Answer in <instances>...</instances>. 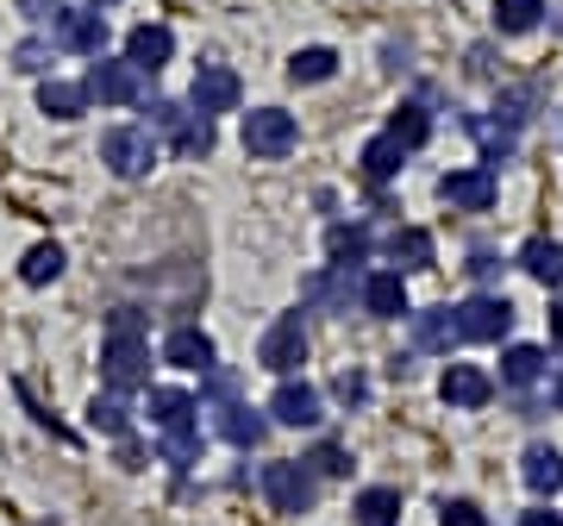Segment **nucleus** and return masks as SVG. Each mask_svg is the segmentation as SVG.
<instances>
[{"label":"nucleus","mask_w":563,"mask_h":526,"mask_svg":"<svg viewBox=\"0 0 563 526\" xmlns=\"http://www.w3.org/2000/svg\"><path fill=\"white\" fill-rule=\"evenodd\" d=\"M257 489H263V502L276 507V514H288V520H301V514L320 507V476H313L307 458H269L257 470Z\"/></svg>","instance_id":"obj_1"},{"label":"nucleus","mask_w":563,"mask_h":526,"mask_svg":"<svg viewBox=\"0 0 563 526\" xmlns=\"http://www.w3.org/2000/svg\"><path fill=\"white\" fill-rule=\"evenodd\" d=\"M239 139H244V157L282 163L295 144H301V120H295V113H282V107H251L244 125H239Z\"/></svg>","instance_id":"obj_2"},{"label":"nucleus","mask_w":563,"mask_h":526,"mask_svg":"<svg viewBox=\"0 0 563 526\" xmlns=\"http://www.w3.org/2000/svg\"><path fill=\"white\" fill-rule=\"evenodd\" d=\"M163 144L144 132V125H107L101 132V163L120 176V183H144L151 169H157Z\"/></svg>","instance_id":"obj_3"},{"label":"nucleus","mask_w":563,"mask_h":526,"mask_svg":"<svg viewBox=\"0 0 563 526\" xmlns=\"http://www.w3.org/2000/svg\"><path fill=\"white\" fill-rule=\"evenodd\" d=\"M307 351H313V339H307V314H282V320L263 326L257 364L269 370V376H295V370L307 364Z\"/></svg>","instance_id":"obj_4"},{"label":"nucleus","mask_w":563,"mask_h":526,"mask_svg":"<svg viewBox=\"0 0 563 526\" xmlns=\"http://www.w3.org/2000/svg\"><path fill=\"white\" fill-rule=\"evenodd\" d=\"M51 44L69 57H107V13L101 7H57L51 13Z\"/></svg>","instance_id":"obj_5"},{"label":"nucleus","mask_w":563,"mask_h":526,"mask_svg":"<svg viewBox=\"0 0 563 526\" xmlns=\"http://www.w3.org/2000/svg\"><path fill=\"white\" fill-rule=\"evenodd\" d=\"M495 195H501V176L488 163H463V169H444L439 176V201L451 213H488Z\"/></svg>","instance_id":"obj_6"},{"label":"nucleus","mask_w":563,"mask_h":526,"mask_svg":"<svg viewBox=\"0 0 563 526\" xmlns=\"http://www.w3.org/2000/svg\"><path fill=\"white\" fill-rule=\"evenodd\" d=\"M263 414H269V426L313 432V426L325 420V395H320L313 383H301V376H276V395L263 402Z\"/></svg>","instance_id":"obj_7"},{"label":"nucleus","mask_w":563,"mask_h":526,"mask_svg":"<svg viewBox=\"0 0 563 526\" xmlns=\"http://www.w3.org/2000/svg\"><path fill=\"white\" fill-rule=\"evenodd\" d=\"M451 314H457V332L470 344H501L507 332H514V302H507V295H470V302H457L451 307Z\"/></svg>","instance_id":"obj_8"},{"label":"nucleus","mask_w":563,"mask_h":526,"mask_svg":"<svg viewBox=\"0 0 563 526\" xmlns=\"http://www.w3.org/2000/svg\"><path fill=\"white\" fill-rule=\"evenodd\" d=\"M101 383L120 395L151 388V339H107L101 344Z\"/></svg>","instance_id":"obj_9"},{"label":"nucleus","mask_w":563,"mask_h":526,"mask_svg":"<svg viewBox=\"0 0 563 526\" xmlns=\"http://www.w3.org/2000/svg\"><path fill=\"white\" fill-rule=\"evenodd\" d=\"M239 101H244L239 69H225V63H201V69H195V81H188V107H195V113L220 120V113H239Z\"/></svg>","instance_id":"obj_10"},{"label":"nucleus","mask_w":563,"mask_h":526,"mask_svg":"<svg viewBox=\"0 0 563 526\" xmlns=\"http://www.w3.org/2000/svg\"><path fill=\"white\" fill-rule=\"evenodd\" d=\"M81 88H88V101H101V107H139L144 101V76L125 57H95V69L81 76Z\"/></svg>","instance_id":"obj_11"},{"label":"nucleus","mask_w":563,"mask_h":526,"mask_svg":"<svg viewBox=\"0 0 563 526\" xmlns=\"http://www.w3.org/2000/svg\"><path fill=\"white\" fill-rule=\"evenodd\" d=\"M157 364L188 370V376H207V370L220 364V344H213V332H201V326H169V339H163Z\"/></svg>","instance_id":"obj_12"},{"label":"nucleus","mask_w":563,"mask_h":526,"mask_svg":"<svg viewBox=\"0 0 563 526\" xmlns=\"http://www.w3.org/2000/svg\"><path fill=\"white\" fill-rule=\"evenodd\" d=\"M439 395H444V407H457V414H476V407L495 402V376H488L483 364H444Z\"/></svg>","instance_id":"obj_13"},{"label":"nucleus","mask_w":563,"mask_h":526,"mask_svg":"<svg viewBox=\"0 0 563 526\" xmlns=\"http://www.w3.org/2000/svg\"><path fill=\"white\" fill-rule=\"evenodd\" d=\"M357 307L369 320H401V314H413V307H407V276L401 270H369L363 288H357Z\"/></svg>","instance_id":"obj_14"},{"label":"nucleus","mask_w":563,"mask_h":526,"mask_svg":"<svg viewBox=\"0 0 563 526\" xmlns=\"http://www.w3.org/2000/svg\"><path fill=\"white\" fill-rule=\"evenodd\" d=\"M169 57H176V32L157 20H144L125 32V63L139 69V76H157V69H169Z\"/></svg>","instance_id":"obj_15"},{"label":"nucleus","mask_w":563,"mask_h":526,"mask_svg":"<svg viewBox=\"0 0 563 526\" xmlns=\"http://www.w3.org/2000/svg\"><path fill=\"white\" fill-rule=\"evenodd\" d=\"M213 432H220L225 446H239V451H257L263 439H269V414L251 402H225L213 407Z\"/></svg>","instance_id":"obj_16"},{"label":"nucleus","mask_w":563,"mask_h":526,"mask_svg":"<svg viewBox=\"0 0 563 526\" xmlns=\"http://www.w3.org/2000/svg\"><path fill=\"white\" fill-rule=\"evenodd\" d=\"M144 414H151L157 432H188V426H201V420H195L201 402H195L188 388H144Z\"/></svg>","instance_id":"obj_17"},{"label":"nucleus","mask_w":563,"mask_h":526,"mask_svg":"<svg viewBox=\"0 0 563 526\" xmlns=\"http://www.w3.org/2000/svg\"><path fill=\"white\" fill-rule=\"evenodd\" d=\"M88 88H81V81H63V76H44L38 81V113L44 120H57V125H69V120H81V113H88Z\"/></svg>","instance_id":"obj_18"},{"label":"nucleus","mask_w":563,"mask_h":526,"mask_svg":"<svg viewBox=\"0 0 563 526\" xmlns=\"http://www.w3.org/2000/svg\"><path fill=\"white\" fill-rule=\"evenodd\" d=\"M407 320H413V344H420V351L451 358V344H463L457 314H451V307H420V314H407Z\"/></svg>","instance_id":"obj_19"},{"label":"nucleus","mask_w":563,"mask_h":526,"mask_svg":"<svg viewBox=\"0 0 563 526\" xmlns=\"http://www.w3.org/2000/svg\"><path fill=\"white\" fill-rule=\"evenodd\" d=\"M357 169H363V183L383 188V183H395V176L407 169V151H401L395 139H388V132H376V139H369V144L357 151Z\"/></svg>","instance_id":"obj_20"},{"label":"nucleus","mask_w":563,"mask_h":526,"mask_svg":"<svg viewBox=\"0 0 563 526\" xmlns=\"http://www.w3.org/2000/svg\"><path fill=\"white\" fill-rule=\"evenodd\" d=\"M388 263H395L401 276L432 270V232H426V226H395V232H388Z\"/></svg>","instance_id":"obj_21"},{"label":"nucleus","mask_w":563,"mask_h":526,"mask_svg":"<svg viewBox=\"0 0 563 526\" xmlns=\"http://www.w3.org/2000/svg\"><path fill=\"white\" fill-rule=\"evenodd\" d=\"M369 251H376V239H369V226L363 220L325 232V257H332V270H357V263H369Z\"/></svg>","instance_id":"obj_22"},{"label":"nucleus","mask_w":563,"mask_h":526,"mask_svg":"<svg viewBox=\"0 0 563 526\" xmlns=\"http://www.w3.org/2000/svg\"><path fill=\"white\" fill-rule=\"evenodd\" d=\"M351 520H357V526H395V520H401V489H395V483L357 489V502H351Z\"/></svg>","instance_id":"obj_23"},{"label":"nucleus","mask_w":563,"mask_h":526,"mask_svg":"<svg viewBox=\"0 0 563 526\" xmlns=\"http://www.w3.org/2000/svg\"><path fill=\"white\" fill-rule=\"evenodd\" d=\"M544 370H551L544 344H507L501 351V388H532L544 383Z\"/></svg>","instance_id":"obj_24"},{"label":"nucleus","mask_w":563,"mask_h":526,"mask_svg":"<svg viewBox=\"0 0 563 526\" xmlns=\"http://www.w3.org/2000/svg\"><path fill=\"white\" fill-rule=\"evenodd\" d=\"M520 476H526L532 495H558V489H563V451L558 446H526Z\"/></svg>","instance_id":"obj_25"},{"label":"nucleus","mask_w":563,"mask_h":526,"mask_svg":"<svg viewBox=\"0 0 563 526\" xmlns=\"http://www.w3.org/2000/svg\"><path fill=\"white\" fill-rule=\"evenodd\" d=\"M388 139L401 144L407 157H413V151H420L426 139H432V113H426V101H401L395 107V113H388V125H383Z\"/></svg>","instance_id":"obj_26"},{"label":"nucleus","mask_w":563,"mask_h":526,"mask_svg":"<svg viewBox=\"0 0 563 526\" xmlns=\"http://www.w3.org/2000/svg\"><path fill=\"white\" fill-rule=\"evenodd\" d=\"M520 270L544 288H563V244L558 239H526L520 244Z\"/></svg>","instance_id":"obj_27"},{"label":"nucleus","mask_w":563,"mask_h":526,"mask_svg":"<svg viewBox=\"0 0 563 526\" xmlns=\"http://www.w3.org/2000/svg\"><path fill=\"white\" fill-rule=\"evenodd\" d=\"M163 144H169L176 157H188V163H195V157H213V120L188 107V113H181V125H176V132H169Z\"/></svg>","instance_id":"obj_28"},{"label":"nucleus","mask_w":563,"mask_h":526,"mask_svg":"<svg viewBox=\"0 0 563 526\" xmlns=\"http://www.w3.org/2000/svg\"><path fill=\"white\" fill-rule=\"evenodd\" d=\"M332 76H339V51H325V44H307V51L288 57V81L295 88H313V81H332Z\"/></svg>","instance_id":"obj_29"},{"label":"nucleus","mask_w":563,"mask_h":526,"mask_svg":"<svg viewBox=\"0 0 563 526\" xmlns=\"http://www.w3.org/2000/svg\"><path fill=\"white\" fill-rule=\"evenodd\" d=\"M488 13H495V32H501V39H526V32H539L544 0H495Z\"/></svg>","instance_id":"obj_30"},{"label":"nucleus","mask_w":563,"mask_h":526,"mask_svg":"<svg viewBox=\"0 0 563 526\" xmlns=\"http://www.w3.org/2000/svg\"><path fill=\"white\" fill-rule=\"evenodd\" d=\"M88 426H95V432H107V439H125V432H132V407H125L120 388H107V395H95V402H88Z\"/></svg>","instance_id":"obj_31"},{"label":"nucleus","mask_w":563,"mask_h":526,"mask_svg":"<svg viewBox=\"0 0 563 526\" xmlns=\"http://www.w3.org/2000/svg\"><path fill=\"white\" fill-rule=\"evenodd\" d=\"M532 113H539V88H532V81H520V88H501V101H495V125L520 132Z\"/></svg>","instance_id":"obj_32"},{"label":"nucleus","mask_w":563,"mask_h":526,"mask_svg":"<svg viewBox=\"0 0 563 526\" xmlns=\"http://www.w3.org/2000/svg\"><path fill=\"white\" fill-rule=\"evenodd\" d=\"M470 132L483 139V163H488V169L520 151V132H507V125H495V120H470Z\"/></svg>","instance_id":"obj_33"},{"label":"nucleus","mask_w":563,"mask_h":526,"mask_svg":"<svg viewBox=\"0 0 563 526\" xmlns=\"http://www.w3.org/2000/svg\"><path fill=\"white\" fill-rule=\"evenodd\" d=\"M20 276L32 288L57 283V276H63V244H32V251H25V263H20Z\"/></svg>","instance_id":"obj_34"},{"label":"nucleus","mask_w":563,"mask_h":526,"mask_svg":"<svg viewBox=\"0 0 563 526\" xmlns=\"http://www.w3.org/2000/svg\"><path fill=\"white\" fill-rule=\"evenodd\" d=\"M163 464L169 470H195L201 464V426H188V432H163Z\"/></svg>","instance_id":"obj_35"},{"label":"nucleus","mask_w":563,"mask_h":526,"mask_svg":"<svg viewBox=\"0 0 563 526\" xmlns=\"http://www.w3.org/2000/svg\"><path fill=\"white\" fill-rule=\"evenodd\" d=\"M307 464H313L320 483H339V476H351V451H344L339 439H320V446L307 451Z\"/></svg>","instance_id":"obj_36"},{"label":"nucleus","mask_w":563,"mask_h":526,"mask_svg":"<svg viewBox=\"0 0 563 526\" xmlns=\"http://www.w3.org/2000/svg\"><path fill=\"white\" fill-rule=\"evenodd\" d=\"M181 113H188V101H163V95H151V101H144V132H151V139H169V132H176L181 125Z\"/></svg>","instance_id":"obj_37"},{"label":"nucleus","mask_w":563,"mask_h":526,"mask_svg":"<svg viewBox=\"0 0 563 526\" xmlns=\"http://www.w3.org/2000/svg\"><path fill=\"white\" fill-rule=\"evenodd\" d=\"M51 57H57V44H44V39H25L20 51H13V69H20V76H51Z\"/></svg>","instance_id":"obj_38"},{"label":"nucleus","mask_w":563,"mask_h":526,"mask_svg":"<svg viewBox=\"0 0 563 526\" xmlns=\"http://www.w3.org/2000/svg\"><path fill=\"white\" fill-rule=\"evenodd\" d=\"M332 402H339L344 414H357V407H369V376H363V370H344L339 383H332Z\"/></svg>","instance_id":"obj_39"},{"label":"nucleus","mask_w":563,"mask_h":526,"mask_svg":"<svg viewBox=\"0 0 563 526\" xmlns=\"http://www.w3.org/2000/svg\"><path fill=\"white\" fill-rule=\"evenodd\" d=\"M107 339H151L144 307H113V314H107Z\"/></svg>","instance_id":"obj_40"},{"label":"nucleus","mask_w":563,"mask_h":526,"mask_svg":"<svg viewBox=\"0 0 563 526\" xmlns=\"http://www.w3.org/2000/svg\"><path fill=\"white\" fill-rule=\"evenodd\" d=\"M439 514H444L439 526H488V514H483V507H476V502H444Z\"/></svg>","instance_id":"obj_41"},{"label":"nucleus","mask_w":563,"mask_h":526,"mask_svg":"<svg viewBox=\"0 0 563 526\" xmlns=\"http://www.w3.org/2000/svg\"><path fill=\"white\" fill-rule=\"evenodd\" d=\"M470 276H476V283H495V276H501V257H495V251H476V257H470Z\"/></svg>","instance_id":"obj_42"},{"label":"nucleus","mask_w":563,"mask_h":526,"mask_svg":"<svg viewBox=\"0 0 563 526\" xmlns=\"http://www.w3.org/2000/svg\"><path fill=\"white\" fill-rule=\"evenodd\" d=\"M520 526H563V514H558V507H526Z\"/></svg>","instance_id":"obj_43"},{"label":"nucleus","mask_w":563,"mask_h":526,"mask_svg":"<svg viewBox=\"0 0 563 526\" xmlns=\"http://www.w3.org/2000/svg\"><path fill=\"white\" fill-rule=\"evenodd\" d=\"M120 464H125V470H144V446L132 439V432L120 439Z\"/></svg>","instance_id":"obj_44"},{"label":"nucleus","mask_w":563,"mask_h":526,"mask_svg":"<svg viewBox=\"0 0 563 526\" xmlns=\"http://www.w3.org/2000/svg\"><path fill=\"white\" fill-rule=\"evenodd\" d=\"M544 320H551V344H563V295L551 302V314H544Z\"/></svg>","instance_id":"obj_45"},{"label":"nucleus","mask_w":563,"mask_h":526,"mask_svg":"<svg viewBox=\"0 0 563 526\" xmlns=\"http://www.w3.org/2000/svg\"><path fill=\"white\" fill-rule=\"evenodd\" d=\"M20 7H25V13H32V20H38L44 7H51V13H57V0H20Z\"/></svg>","instance_id":"obj_46"},{"label":"nucleus","mask_w":563,"mask_h":526,"mask_svg":"<svg viewBox=\"0 0 563 526\" xmlns=\"http://www.w3.org/2000/svg\"><path fill=\"white\" fill-rule=\"evenodd\" d=\"M551 407H558V414H563V370H558V376H551Z\"/></svg>","instance_id":"obj_47"},{"label":"nucleus","mask_w":563,"mask_h":526,"mask_svg":"<svg viewBox=\"0 0 563 526\" xmlns=\"http://www.w3.org/2000/svg\"><path fill=\"white\" fill-rule=\"evenodd\" d=\"M88 7H120V0H88Z\"/></svg>","instance_id":"obj_48"}]
</instances>
